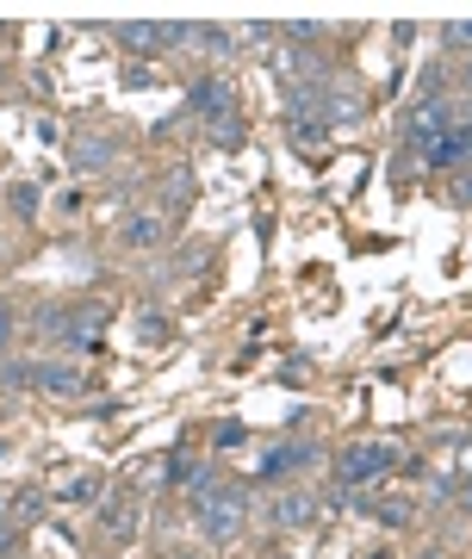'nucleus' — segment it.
Wrapping results in <instances>:
<instances>
[{
    "label": "nucleus",
    "instance_id": "11",
    "mask_svg": "<svg viewBox=\"0 0 472 559\" xmlns=\"http://www.w3.org/2000/svg\"><path fill=\"white\" fill-rule=\"evenodd\" d=\"M268 522H274V528H311V522H317V503L305 498V491H280V498L268 503Z\"/></svg>",
    "mask_w": 472,
    "mask_h": 559
},
{
    "label": "nucleus",
    "instance_id": "34",
    "mask_svg": "<svg viewBox=\"0 0 472 559\" xmlns=\"http://www.w3.org/2000/svg\"><path fill=\"white\" fill-rule=\"evenodd\" d=\"M168 559H199V554H168Z\"/></svg>",
    "mask_w": 472,
    "mask_h": 559
},
{
    "label": "nucleus",
    "instance_id": "19",
    "mask_svg": "<svg viewBox=\"0 0 472 559\" xmlns=\"http://www.w3.org/2000/svg\"><path fill=\"white\" fill-rule=\"evenodd\" d=\"M187 44H199V50H231V32H217V25H193V38H187Z\"/></svg>",
    "mask_w": 472,
    "mask_h": 559
},
{
    "label": "nucleus",
    "instance_id": "16",
    "mask_svg": "<svg viewBox=\"0 0 472 559\" xmlns=\"http://www.w3.org/2000/svg\"><path fill=\"white\" fill-rule=\"evenodd\" d=\"M118 44H125V50H156V44H162V25H150V20L118 25Z\"/></svg>",
    "mask_w": 472,
    "mask_h": 559
},
{
    "label": "nucleus",
    "instance_id": "30",
    "mask_svg": "<svg viewBox=\"0 0 472 559\" xmlns=\"http://www.w3.org/2000/svg\"><path fill=\"white\" fill-rule=\"evenodd\" d=\"M453 460H460V479H472V441H460V454Z\"/></svg>",
    "mask_w": 472,
    "mask_h": 559
},
{
    "label": "nucleus",
    "instance_id": "21",
    "mask_svg": "<svg viewBox=\"0 0 472 559\" xmlns=\"http://www.w3.org/2000/svg\"><path fill=\"white\" fill-rule=\"evenodd\" d=\"M441 44L448 50H472V20H448L441 25Z\"/></svg>",
    "mask_w": 472,
    "mask_h": 559
},
{
    "label": "nucleus",
    "instance_id": "32",
    "mask_svg": "<svg viewBox=\"0 0 472 559\" xmlns=\"http://www.w3.org/2000/svg\"><path fill=\"white\" fill-rule=\"evenodd\" d=\"M361 559H398V554H392V547H367Z\"/></svg>",
    "mask_w": 472,
    "mask_h": 559
},
{
    "label": "nucleus",
    "instance_id": "14",
    "mask_svg": "<svg viewBox=\"0 0 472 559\" xmlns=\"http://www.w3.org/2000/svg\"><path fill=\"white\" fill-rule=\"evenodd\" d=\"M374 522H379V528H411V522H416V503H411V498H379V503H374Z\"/></svg>",
    "mask_w": 472,
    "mask_h": 559
},
{
    "label": "nucleus",
    "instance_id": "29",
    "mask_svg": "<svg viewBox=\"0 0 472 559\" xmlns=\"http://www.w3.org/2000/svg\"><path fill=\"white\" fill-rule=\"evenodd\" d=\"M453 503H460V516H472V479L453 485Z\"/></svg>",
    "mask_w": 472,
    "mask_h": 559
},
{
    "label": "nucleus",
    "instance_id": "35",
    "mask_svg": "<svg viewBox=\"0 0 472 559\" xmlns=\"http://www.w3.org/2000/svg\"><path fill=\"white\" fill-rule=\"evenodd\" d=\"M0 522H7V498H0Z\"/></svg>",
    "mask_w": 472,
    "mask_h": 559
},
{
    "label": "nucleus",
    "instance_id": "22",
    "mask_svg": "<svg viewBox=\"0 0 472 559\" xmlns=\"http://www.w3.org/2000/svg\"><path fill=\"white\" fill-rule=\"evenodd\" d=\"M7 200H13V212H25V218H32V212H38V187H32V180H20V187H7Z\"/></svg>",
    "mask_w": 472,
    "mask_h": 559
},
{
    "label": "nucleus",
    "instance_id": "4",
    "mask_svg": "<svg viewBox=\"0 0 472 559\" xmlns=\"http://www.w3.org/2000/svg\"><path fill=\"white\" fill-rule=\"evenodd\" d=\"M187 112H193V119H224V112H236V87L224 75H199L193 87H187Z\"/></svg>",
    "mask_w": 472,
    "mask_h": 559
},
{
    "label": "nucleus",
    "instance_id": "17",
    "mask_svg": "<svg viewBox=\"0 0 472 559\" xmlns=\"http://www.w3.org/2000/svg\"><path fill=\"white\" fill-rule=\"evenodd\" d=\"M286 138H293L298 150H317V143L330 138V124L323 119H286Z\"/></svg>",
    "mask_w": 472,
    "mask_h": 559
},
{
    "label": "nucleus",
    "instance_id": "25",
    "mask_svg": "<svg viewBox=\"0 0 472 559\" xmlns=\"http://www.w3.org/2000/svg\"><path fill=\"white\" fill-rule=\"evenodd\" d=\"M162 193H168V205H180V200H187V193H193V180H187V168H175V175H168V187H162Z\"/></svg>",
    "mask_w": 472,
    "mask_h": 559
},
{
    "label": "nucleus",
    "instance_id": "31",
    "mask_svg": "<svg viewBox=\"0 0 472 559\" xmlns=\"http://www.w3.org/2000/svg\"><path fill=\"white\" fill-rule=\"evenodd\" d=\"M7 342H13V311L0 305V348H7Z\"/></svg>",
    "mask_w": 472,
    "mask_h": 559
},
{
    "label": "nucleus",
    "instance_id": "3",
    "mask_svg": "<svg viewBox=\"0 0 472 559\" xmlns=\"http://www.w3.org/2000/svg\"><path fill=\"white\" fill-rule=\"evenodd\" d=\"M32 385H38L44 399H81L87 392V367L81 360H38L32 367Z\"/></svg>",
    "mask_w": 472,
    "mask_h": 559
},
{
    "label": "nucleus",
    "instance_id": "6",
    "mask_svg": "<svg viewBox=\"0 0 472 559\" xmlns=\"http://www.w3.org/2000/svg\"><path fill=\"white\" fill-rule=\"evenodd\" d=\"M404 131H411L416 150H429L435 138H448V131H453V112H448L441 100H423V106L411 112V119H404Z\"/></svg>",
    "mask_w": 472,
    "mask_h": 559
},
{
    "label": "nucleus",
    "instance_id": "26",
    "mask_svg": "<svg viewBox=\"0 0 472 559\" xmlns=\"http://www.w3.org/2000/svg\"><path fill=\"white\" fill-rule=\"evenodd\" d=\"M217 454H224V448H243V423H217Z\"/></svg>",
    "mask_w": 472,
    "mask_h": 559
},
{
    "label": "nucleus",
    "instance_id": "28",
    "mask_svg": "<svg viewBox=\"0 0 472 559\" xmlns=\"http://www.w3.org/2000/svg\"><path fill=\"white\" fill-rule=\"evenodd\" d=\"M0 380H7V385H32V367H20V360H13V367H0Z\"/></svg>",
    "mask_w": 472,
    "mask_h": 559
},
{
    "label": "nucleus",
    "instance_id": "8",
    "mask_svg": "<svg viewBox=\"0 0 472 559\" xmlns=\"http://www.w3.org/2000/svg\"><path fill=\"white\" fill-rule=\"evenodd\" d=\"M311 460H317L311 441H280V448H268V454H261V479H286V473L311 466Z\"/></svg>",
    "mask_w": 472,
    "mask_h": 559
},
{
    "label": "nucleus",
    "instance_id": "9",
    "mask_svg": "<svg viewBox=\"0 0 472 559\" xmlns=\"http://www.w3.org/2000/svg\"><path fill=\"white\" fill-rule=\"evenodd\" d=\"M106 305H69V323H62V336L75 342V348H94L99 342V330H106Z\"/></svg>",
    "mask_w": 472,
    "mask_h": 559
},
{
    "label": "nucleus",
    "instance_id": "23",
    "mask_svg": "<svg viewBox=\"0 0 472 559\" xmlns=\"http://www.w3.org/2000/svg\"><path fill=\"white\" fill-rule=\"evenodd\" d=\"M138 336H143V342H168V318H156V311H138Z\"/></svg>",
    "mask_w": 472,
    "mask_h": 559
},
{
    "label": "nucleus",
    "instance_id": "33",
    "mask_svg": "<svg viewBox=\"0 0 472 559\" xmlns=\"http://www.w3.org/2000/svg\"><path fill=\"white\" fill-rule=\"evenodd\" d=\"M416 559H448V547H423V554H416Z\"/></svg>",
    "mask_w": 472,
    "mask_h": 559
},
{
    "label": "nucleus",
    "instance_id": "15",
    "mask_svg": "<svg viewBox=\"0 0 472 559\" xmlns=\"http://www.w3.org/2000/svg\"><path fill=\"white\" fill-rule=\"evenodd\" d=\"M205 131H212V143H217V150H243V138H249V124H243V112H224V119H212Z\"/></svg>",
    "mask_w": 472,
    "mask_h": 559
},
{
    "label": "nucleus",
    "instance_id": "5",
    "mask_svg": "<svg viewBox=\"0 0 472 559\" xmlns=\"http://www.w3.org/2000/svg\"><path fill=\"white\" fill-rule=\"evenodd\" d=\"M423 162L441 168V175H460V168L472 162V124H453L448 138H435L429 150H423Z\"/></svg>",
    "mask_w": 472,
    "mask_h": 559
},
{
    "label": "nucleus",
    "instance_id": "27",
    "mask_svg": "<svg viewBox=\"0 0 472 559\" xmlns=\"http://www.w3.org/2000/svg\"><path fill=\"white\" fill-rule=\"evenodd\" d=\"M20 554V528H13V522H0V559H13Z\"/></svg>",
    "mask_w": 472,
    "mask_h": 559
},
{
    "label": "nucleus",
    "instance_id": "13",
    "mask_svg": "<svg viewBox=\"0 0 472 559\" xmlns=\"http://www.w3.org/2000/svg\"><path fill=\"white\" fill-rule=\"evenodd\" d=\"M113 156H118V143H113V138H81V143H75V168H81V175H99V168H113Z\"/></svg>",
    "mask_w": 472,
    "mask_h": 559
},
{
    "label": "nucleus",
    "instance_id": "10",
    "mask_svg": "<svg viewBox=\"0 0 472 559\" xmlns=\"http://www.w3.org/2000/svg\"><path fill=\"white\" fill-rule=\"evenodd\" d=\"M354 119H367V100L354 94V87H335V81H323V124H354Z\"/></svg>",
    "mask_w": 472,
    "mask_h": 559
},
{
    "label": "nucleus",
    "instance_id": "2",
    "mask_svg": "<svg viewBox=\"0 0 472 559\" xmlns=\"http://www.w3.org/2000/svg\"><path fill=\"white\" fill-rule=\"evenodd\" d=\"M249 528V498L236 491V485H217L212 498L199 503V535L205 540H236Z\"/></svg>",
    "mask_w": 472,
    "mask_h": 559
},
{
    "label": "nucleus",
    "instance_id": "12",
    "mask_svg": "<svg viewBox=\"0 0 472 559\" xmlns=\"http://www.w3.org/2000/svg\"><path fill=\"white\" fill-rule=\"evenodd\" d=\"M162 237H168L162 212H138V218H125V224H118V242H125V249H156Z\"/></svg>",
    "mask_w": 472,
    "mask_h": 559
},
{
    "label": "nucleus",
    "instance_id": "18",
    "mask_svg": "<svg viewBox=\"0 0 472 559\" xmlns=\"http://www.w3.org/2000/svg\"><path fill=\"white\" fill-rule=\"evenodd\" d=\"M99 498H106V485H99L94 473H81V479L62 485V503H99Z\"/></svg>",
    "mask_w": 472,
    "mask_h": 559
},
{
    "label": "nucleus",
    "instance_id": "24",
    "mask_svg": "<svg viewBox=\"0 0 472 559\" xmlns=\"http://www.w3.org/2000/svg\"><path fill=\"white\" fill-rule=\"evenodd\" d=\"M448 200H453V205H467V212H472V168H460V175L448 180Z\"/></svg>",
    "mask_w": 472,
    "mask_h": 559
},
{
    "label": "nucleus",
    "instance_id": "20",
    "mask_svg": "<svg viewBox=\"0 0 472 559\" xmlns=\"http://www.w3.org/2000/svg\"><path fill=\"white\" fill-rule=\"evenodd\" d=\"M7 516H20V522H38V516H44V491H20Z\"/></svg>",
    "mask_w": 472,
    "mask_h": 559
},
{
    "label": "nucleus",
    "instance_id": "7",
    "mask_svg": "<svg viewBox=\"0 0 472 559\" xmlns=\"http://www.w3.org/2000/svg\"><path fill=\"white\" fill-rule=\"evenodd\" d=\"M138 498H99V535L106 540H131L138 535Z\"/></svg>",
    "mask_w": 472,
    "mask_h": 559
},
{
    "label": "nucleus",
    "instance_id": "1",
    "mask_svg": "<svg viewBox=\"0 0 472 559\" xmlns=\"http://www.w3.org/2000/svg\"><path fill=\"white\" fill-rule=\"evenodd\" d=\"M398 460H404V454H398L392 441H354V448L335 454V485H342V491H361V485L386 479Z\"/></svg>",
    "mask_w": 472,
    "mask_h": 559
}]
</instances>
